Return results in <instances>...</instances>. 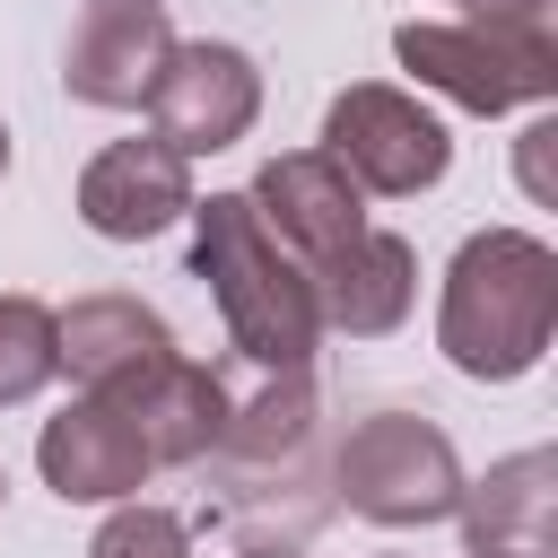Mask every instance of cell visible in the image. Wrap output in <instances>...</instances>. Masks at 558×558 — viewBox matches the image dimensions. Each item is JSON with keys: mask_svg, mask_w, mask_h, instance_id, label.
Instances as JSON below:
<instances>
[{"mask_svg": "<svg viewBox=\"0 0 558 558\" xmlns=\"http://www.w3.org/2000/svg\"><path fill=\"white\" fill-rule=\"evenodd\" d=\"M52 340H61V366L87 384V392H131L148 366H166L174 357V331H166V314L157 305H140V296H78L70 314H52Z\"/></svg>", "mask_w": 558, "mask_h": 558, "instance_id": "12", "label": "cell"}, {"mask_svg": "<svg viewBox=\"0 0 558 558\" xmlns=\"http://www.w3.org/2000/svg\"><path fill=\"white\" fill-rule=\"evenodd\" d=\"M35 471H44V488H52L61 506H113V497H131L157 462H148V436L131 427L122 401L78 392L61 418H44V436H35Z\"/></svg>", "mask_w": 558, "mask_h": 558, "instance_id": "8", "label": "cell"}, {"mask_svg": "<svg viewBox=\"0 0 558 558\" xmlns=\"http://www.w3.org/2000/svg\"><path fill=\"white\" fill-rule=\"evenodd\" d=\"M166 52H174L166 0H87L78 26H70V52H61V87L78 105L131 113V105H148Z\"/></svg>", "mask_w": 558, "mask_h": 558, "instance_id": "7", "label": "cell"}, {"mask_svg": "<svg viewBox=\"0 0 558 558\" xmlns=\"http://www.w3.org/2000/svg\"><path fill=\"white\" fill-rule=\"evenodd\" d=\"M244 558H288V549H244Z\"/></svg>", "mask_w": 558, "mask_h": 558, "instance_id": "21", "label": "cell"}, {"mask_svg": "<svg viewBox=\"0 0 558 558\" xmlns=\"http://www.w3.org/2000/svg\"><path fill=\"white\" fill-rule=\"evenodd\" d=\"M192 279H209L218 314H227V340L262 366V375H305L314 340H323V314H314V279L305 262L253 218L244 192H192Z\"/></svg>", "mask_w": 558, "mask_h": 558, "instance_id": "1", "label": "cell"}, {"mask_svg": "<svg viewBox=\"0 0 558 558\" xmlns=\"http://www.w3.org/2000/svg\"><path fill=\"white\" fill-rule=\"evenodd\" d=\"M558 462L532 445V453H506L480 488L462 480V532H471V549H549V523H558Z\"/></svg>", "mask_w": 558, "mask_h": 558, "instance_id": "14", "label": "cell"}, {"mask_svg": "<svg viewBox=\"0 0 558 558\" xmlns=\"http://www.w3.org/2000/svg\"><path fill=\"white\" fill-rule=\"evenodd\" d=\"M105 401L131 410V427L148 436V462H201V453L227 445V384L209 366H192L183 349L166 366H148L131 392H105Z\"/></svg>", "mask_w": 558, "mask_h": 558, "instance_id": "13", "label": "cell"}, {"mask_svg": "<svg viewBox=\"0 0 558 558\" xmlns=\"http://www.w3.org/2000/svg\"><path fill=\"white\" fill-rule=\"evenodd\" d=\"M305 279H314V314H323L331 331L384 340V331L410 314V296H418V253H410L392 227H357V235H349L331 262H314Z\"/></svg>", "mask_w": 558, "mask_h": 558, "instance_id": "11", "label": "cell"}, {"mask_svg": "<svg viewBox=\"0 0 558 558\" xmlns=\"http://www.w3.org/2000/svg\"><path fill=\"white\" fill-rule=\"evenodd\" d=\"M549 140H558V122H532V131H523V183H532L541 201H549Z\"/></svg>", "mask_w": 558, "mask_h": 558, "instance_id": "18", "label": "cell"}, {"mask_svg": "<svg viewBox=\"0 0 558 558\" xmlns=\"http://www.w3.org/2000/svg\"><path fill=\"white\" fill-rule=\"evenodd\" d=\"M0 497H9V471H0Z\"/></svg>", "mask_w": 558, "mask_h": 558, "instance_id": "22", "label": "cell"}, {"mask_svg": "<svg viewBox=\"0 0 558 558\" xmlns=\"http://www.w3.org/2000/svg\"><path fill=\"white\" fill-rule=\"evenodd\" d=\"M61 375V340H52V305L35 296H0V410L35 401Z\"/></svg>", "mask_w": 558, "mask_h": 558, "instance_id": "15", "label": "cell"}, {"mask_svg": "<svg viewBox=\"0 0 558 558\" xmlns=\"http://www.w3.org/2000/svg\"><path fill=\"white\" fill-rule=\"evenodd\" d=\"M471 558H549V549H471Z\"/></svg>", "mask_w": 558, "mask_h": 558, "instance_id": "19", "label": "cell"}, {"mask_svg": "<svg viewBox=\"0 0 558 558\" xmlns=\"http://www.w3.org/2000/svg\"><path fill=\"white\" fill-rule=\"evenodd\" d=\"M471 26H506V35H549V9L558 0H453Z\"/></svg>", "mask_w": 558, "mask_h": 558, "instance_id": "17", "label": "cell"}, {"mask_svg": "<svg viewBox=\"0 0 558 558\" xmlns=\"http://www.w3.org/2000/svg\"><path fill=\"white\" fill-rule=\"evenodd\" d=\"M340 506L384 523V532H418V523H445L462 506V453L436 418H410V410H375L349 427L340 462Z\"/></svg>", "mask_w": 558, "mask_h": 558, "instance_id": "3", "label": "cell"}, {"mask_svg": "<svg viewBox=\"0 0 558 558\" xmlns=\"http://www.w3.org/2000/svg\"><path fill=\"white\" fill-rule=\"evenodd\" d=\"M183 209H192V157H174L157 131H148V140H113V148H96L87 174H78V218H87L105 244L166 235Z\"/></svg>", "mask_w": 558, "mask_h": 558, "instance_id": "9", "label": "cell"}, {"mask_svg": "<svg viewBox=\"0 0 558 558\" xmlns=\"http://www.w3.org/2000/svg\"><path fill=\"white\" fill-rule=\"evenodd\" d=\"M0 174H9V122H0Z\"/></svg>", "mask_w": 558, "mask_h": 558, "instance_id": "20", "label": "cell"}, {"mask_svg": "<svg viewBox=\"0 0 558 558\" xmlns=\"http://www.w3.org/2000/svg\"><path fill=\"white\" fill-rule=\"evenodd\" d=\"M549 331H558V253L523 227L462 235L445 270V305H436V349L471 384H514L541 366Z\"/></svg>", "mask_w": 558, "mask_h": 558, "instance_id": "2", "label": "cell"}, {"mask_svg": "<svg viewBox=\"0 0 558 558\" xmlns=\"http://www.w3.org/2000/svg\"><path fill=\"white\" fill-rule=\"evenodd\" d=\"M253 218L314 270V262H331L357 227H366V192L323 157V148H288V157H270L262 174H253Z\"/></svg>", "mask_w": 558, "mask_h": 558, "instance_id": "10", "label": "cell"}, {"mask_svg": "<svg viewBox=\"0 0 558 558\" xmlns=\"http://www.w3.org/2000/svg\"><path fill=\"white\" fill-rule=\"evenodd\" d=\"M253 113H262V70H253V52H235V44H174L166 52V70H157V87H148V122H157V140L174 148V157H218V148H235L244 131H253Z\"/></svg>", "mask_w": 558, "mask_h": 558, "instance_id": "6", "label": "cell"}, {"mask_svg": "<svg viewBox=\"0 0 558 558\" xmlns=\"http://www.w3.org/2000/svg\"><path fill=\"white\" fill-rule=\"evenodd\" d=\"M87 558H192V532H183V514H166V506H113V514L96 523Z\"/></svg>", "mask_w": 558, "mask_h": 558, "instance_id": "16", "label": "cell"}, {"mask_svg": "<svg viewBox=\"0 0 558 558\" xmlns=\"http://www.w3.org/2000/svg\"><path fill=\"white\" fill-rule=\"evenodd\" d=\"M323 157H331L357 192L410 201V192H427V183L453 166V140H445V122H436L410 87L366 78V87H340V96H331V113H323Z\"/></svg>", "mask_w": 558, "mask_h": 558, "instance_id": "5", "label": "cell"}, {"mask_svg": "<svg viewBox=\"0 0 558 558\" xmlns=\"http://www.w3.org/2000/svg\"><path fill=\"white\" fill-rule=\"evenodd\" d=\"M401 70L436 96H453L462 113H514L558 96V35H506V26H471V17H410L392 35Z\"/></svg>", "mask_w": 558, "mask_h": 558, "instance_id": "4", "label": "cell"}]
</instances>
